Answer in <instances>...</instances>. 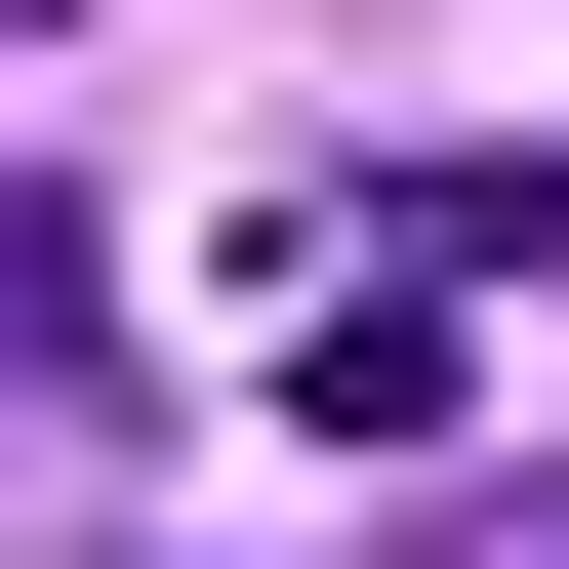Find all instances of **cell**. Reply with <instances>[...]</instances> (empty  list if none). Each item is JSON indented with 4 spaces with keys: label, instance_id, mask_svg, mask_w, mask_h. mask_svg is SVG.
Returning <instances> with one entry per match:
<instances>
[{
    "label": "cell",
    "instance_id": "2",
    "mask_svg": "<svg viewBox=\"0 0 569 569\" xmlns=\"http://www.w3.org/2000/svg\"><path fill=\"white\" fill-rule=\"evenodd\" d=\"M407 569H569V488H407Z\"/></svg>",
    "mask_w": 569,
    "mask_h": 569
},
{
    "label": "cell",
    "instance_id": "1",
    "mask_svg": "<svg viewBox=\"0 0 569 569\" xmlns=\"http://www.w3.org/2000/svg\"><path fill=\"white\" fill-rule=\"evenodd\" d=\"M41 407H122V326H82V203H0V448Z\"/></svg>",
    "mask_w": 569,
    "mask_h": 569
}]
</instances>
